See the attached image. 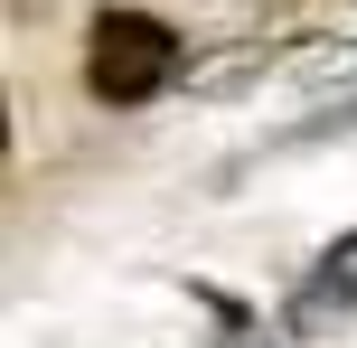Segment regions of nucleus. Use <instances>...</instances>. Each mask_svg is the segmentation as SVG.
I'll list each match as a JSON object with an SVG mask.
<instances>
[{
  "instance_id": "obj_1",
  "label": "nucleus",
  "mask_w": 357,
  "mask_h": 348,
  "mask_svg": "<svg viewBox=\"0 0 357 348\" xmlns=\"http://www.w3.org/2000/svg\"><path fill=\"white\" fill-rule=\"evenodd\" d=\"M169 75H178L169 19H151V10H104L94 19V38H85V94L94 104H151Z\"/></svg>"
},
{
  "instance_id": "obj_2",
  "label": "nucleus",
  "mask_w": 357,
  "mask_h": 348,
  "mask_svg": "<svg viewBox=\"0 0 357 348\" xmlns=\"http://www.w3.org/2000/svg\"><path fill=\"white\" fill-rule=\"evenodd\" d=\"M348 264H357V236H348V245H339V255H329V264H320V282H310V292H301V301H291V330H320V320H329V311H348V301H357V273H348Z\"/></svg>"
}]
</instances>
